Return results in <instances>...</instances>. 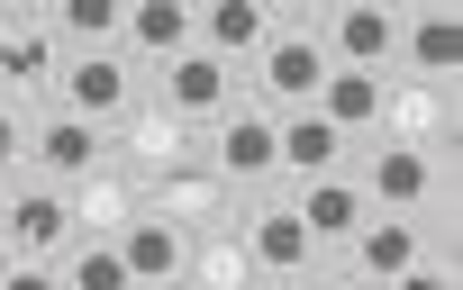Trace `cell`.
Masks as SVG:
<instances>
[{
    "label": "cell",
    "instance_id": "cell-1",
    "mask_svg": "<svg viewBox=\"0 0 463 290\" xmlns=\"http://www.w3.org/2000/svg\"><path fill=\"white\" fill-rule=\"evenodd\" d=\"M345 263V281H445L454 272V254L445 245H427V218H400V209H373L336 254H327V272Z\"/></svg>",
    "mask_w": 463,
    "mask_h": 290
},
{
    "label": "cell",
    "instance_id": "cell-2",
    "mask_svg": "<svg viewBox=\"0 0 463 290\" xmlns=\"http://www.w3.org/2000/svg\"><path fill=\"white\" fill-rule=\"evenodd\" d=\"M137 209H155V218H173L182 236H200V227H227V218H237V182H227L209 154H173V164L137 173Z\"/></svg>",
    "mask_w": 463,
    "mask_h": 290
},
{
    "label": "cell",
    "instance_id": "cell-3",
    "mask_svg": "<svg viewBox=\"0 0 463 290\" xmlns=\"http://www.w3.org/2000/svg\"><path fill=\"white\" fill-rule=\"evenodd\" d=\"M318 82H327V46H318V28H291V19H282V28L246 55V100H264V109H309Z\"/></svg>",
    "mask_w": 463,
    "mask_h": 290
},
{
    "label": "cell",
    "instance_id": "cell-4",
    "mask_svg": "<svg viewBox=\"0 0 463 290\" xmlns=\"http://www.w3.org/2000/svg\"><path fill=\"white\" fill-rule=\"evenodd\" d=\"M364 200L373 209H400V218H427L445 200V145H400V136H364Z\"/></svg>",
    "mask_w": 463,
    "mask_h": 290
},
{
    "label": "cell",
    "instance_id": "cell-5",
    "mask_svg": "<svg viewBox=\"0 0 463 290\" xmlns=\"http://www.w3.org/2000/svg\"><path fill=\"white\" fill-rule=\"evenodd\" d=\"M91 164H109V127L82 118V109H64V100H37V109H28V154H19V173H37V182H82Z\"/></svg>",
    "mask_w": 463,
    "mask_h": 290
},
{
    "label": "cell",
    "instance_id": "cell-6",
    "mask_svg": "<svg viewBox=\"0 0 463 290\" xmlns=\"http://www.w3.org/2000/svg\"><path fill=\"white\" fill-rule=\"evenodd\" d=\"M237 236H246V254H255V281H318L327 272V254H318V236L300 227V209L291 200H255V209H237Z\"/></svg>",
    "mask_w": 463,
    "mask_h": 290
},
{
    "label": "cell",
    "instance_id": "cell-7",
    "mask_svg": "<svg viewBox=\"0 0 463 290\" xmlns=\"http://www.w3.org/2000/svg\"><path fill=\"white\" fill-rule=\"evenodd\" d=\"M82 227H73V191L64 182H37V173H10V191H0V245L10 254H64Z\"/></svg>",
    "mask_w": 463,
    "mask_h": 290
},
{
    "label": "cell",
    "instance_id": "cell-8",
    "mask_svg": "<svg viewBox=\"0 0 463 290\" xmlns=\"http://www.w3.org/2000/svg\"><path fill=\"white\" fill-rule=\"evenodd\" d=\"M155 73V100L173 109V118H191V127H209L227 100L246 91V64H227V55H209L200 37L182 46V55H164V64H146Z\"/></svg>",
    "mask_w": 463,
    "mask_h": 290
},
{
    "label": "cell",
    "instance_id": "cell-9",
    "mask_svg": "<svg viewBox=\"0 0 463 290\" xmlns=\"http://www.w3.org/2000/svg\"><path fill=\"white\" fill-rule=\"evenodd\" d=\"M55 100L109 127L118 109H137V100H146V64H128L118 46H73V55H64V73H55Z\"/></svg>",
    "mask_w": 463,
    "mask_h": 290
},
{
    "label": "cell",
    "instance_id": "cell-10",
    "mask_svg": "<svg viewBox=\"0 0 463 290\" xmlns=\"http://www.w3.org/2000/svg\"><path fill=\"white\" fill-rule=\"evenodd\" d=\"M373 136H400V145H454V82H427V73H382V109H373Z\"/></svg>",
    "mask_w": 463,
    "mask_h": 290
},
{
    "label": "cell",
    "instance_id": "cell-11",
    "mask_svg": "<svg viewBox=\"0 0 463 290\" xmlns=\"http://www.w3.org/2000/svg\"><path fill=\"white\" fill-rule=\"evenodd\" d=\"M318 46H327V64L391 73V46H400V0H336V10L318 19Z\"/></svg>",
    "mask_w": 463,
    "mask_h": 290
},
{
    "label": "cell",
    "instance_id": "cell-12",
    "mask_svg": "<svg viewBox=\"0 0 463 290\" xmlns=\"http://www.w3.org/2000/svg\"><path fill=\"white\" fill-rule=\"evenodd\" d=\"M64 37L46 28V19H10V28H0V91H10V100H55V73H64Z\"/></svg>",
    "mask_w": 463,
    "mask_h": 290
},
{
    "label": "cell",
    "instance_id": "cell-13",
    "mask_svg": "<svg viewBox=\"0 0 463 290\" xmlns=\"http://www.w3.org/2000/svg\"><path fill=\"white\" fill-rule=\"evenodd\" d=\"M291 209H300V227L318 236V254H336L364 218H373V200H364V182L336 164V173H309V182H291Z\"/></svg>",
    "mask_w": 463,
    "mask_h": 290
},
{
    "label": "cell",
    "instance_id": "cell-14",
    "mask_svg": "<svg viewBox=\"0 0 463 290\" xmlns=\"http://www.w3.org/2000/svg\"><path fill=\"white\" fill-rule=\"evenodd\" d=\"M345 145H354V136H345L327 109H282V118H273V173H282V182L336 173V164H345Z\"/></svg>",
    "mask_w": 463,
    "mask_h": 290
},
{
    "label": "cell",
    "instance_id": "cell-15",
    "mask_svg": "<svg viewBox=\"0 0 463 290\" xmlns=\"http://www.w3.org/2000/svg\"><path fill=\"white\" fill-rule=\"evenodd\" d=\"M200 37V0H128L118 10V55L128 64H164Z\"/></svg>",
    "mask_w": 463,
    "mask_h": 290
},
{
    "label": "cell",
    "instance_id": "cell-16",
    "mask_svg": "<svg viewBox=\"0 0 463 290\" xmlns=\"http://www.w3.org/2000/svg\"><path fill=\"white\" fill-rule=\"evenodd\" d=\"M391 64H400V73H427V82H454V64H463V28H454L445 0L400 10V46H391Z\"/></svg>",
    "mask_w": 463,
    "mask_h": 290
},
{
    "label": "cell",
    "instance_id": "cell-17",
    "mask_svg": "<svg viewBox=\"0 0 463 290\" xmlns=\"http://www.w3.org/2000/svg\"><path fill=\"white\" fill-rule=\"evenodd\" d=\"M273 28H282V0H200V46L227 64H246Z\"/></svg>",
    "mask_w": 463,
    "mask_h": 290
},
{
    "label": "cell",
    "instance_id": "cell-18",
    "mask_svg": "<svg viewBox=\"0 0 463 290\" xmlns=\"http://www.w3.org/2000/svg\"><path fill=\"white\" fill-rule=\"evenodd\" d=\"M182 254H191V236H182L173 218H155V209H137V218L118 227V263H128V290H137V281H182Z\"/></svg>",
    "mask_w": 463,
    "mask_h": 290
},
{
    "label": "cell",
    "instance_id": "cell-19",
    "mask_svg": "<svg viewBox=\"0 0 463 290\" xmlns=\"http://www.w3.org/2000/svg\"><path fill=\"white\" fill-rule=\"evenodd\" d=\"M64 191H73V227H82V236H118V227L137 218V173H118V154L91 164V173L64 182Z\"/></svg>",
    "mask_w": 463,
    "mask_h": 290
},
{
    "label": "cell",
    "instance_id": "cell-20",
    "mask_svg": "<svg viewBox=\"0 0 463 290\" xmlns=\"http://www.w3.org/2000/svg\"><path fill=\"white\" fill-rule=\"evenodd\" d=\"M182 281H200V290H246V281H255V254H246L237 218L191 236V254H182Z\"/></svg>",
    "mask_w": 463,
    "mask_h": 290
},
{
    "label": "cell",
    "instance_id": "cell-21",
    "mask_svg": "<svg viewBox=\"0 0 463 290\" xmlns=\"http://www.w3.org/2000/svg\"><path fill=\"white\" fill-rule=\"evenodd\" d=\"M309 109H327V118L364 145V136H373V109H382V73H364V64H327V82H318Z\"/></svg>",
    "mask_w": 463,
    "mask_h": 290
},
{
    "label": "cell",
    "instance_id": "cell-22",
    "mask_svg": "<svg viewBox=\"0 0 463 290\" xmlns=\"http://www.w3.org/2000/svg\"><path fill=\"white\" fill-rule=\"evenodd\" d=\"M118 10L128 0H28V19H46L64 46H118Z\"/></svg>",
    "mask_w": 463,
    "mask_h": 290
},
{
    "label": "cell",
    "instance_id": "cell-23",
    "mask_svg": "<svg viewBox=\"0 0 463 290\" xmlns=\"http://www.w3.org/2000/svg\"><path fill=\"white\" fill-rule=\"evenodd\" d=\"M55 272H64L73 290H128V263H118V236H73V245L55 254Z\"/></svg>",
    "mask_w": 463,
    "mask_h": 290
},
{
    "label": "cell",
    "instance_id": "cell-24",
    "mask_svg": "<svg viewBox=\"0 0 463 290\" xmlns=\"http://www.w3.org/2000/svg\"><path fill=\"white\" fill-rule=\"evenodd\" d=\"M19 154H28V100H10V91H0V182L19 173Z\"/></svg>",
    "mask_w": 463,
    "mask_h": 290
},
{
    "label": "cell",
    "instance_id": "cell-25",
    "mask_svg": "<svg viewBox=\"0 0 463 290\" xmlns=\"http://www.w3.org/2000/svg\"><path fill=\"white\" fill-rule=\"evenodd\" d=\"M10 19H28V0H0V28H10Z\"/></svg>",
    "mask_w": 463,
    "mask_h": 290
},
{
    "label": "cell",
    "instance_id": "cell-26",
    "mask_svg": "<svg viewBox=\"0 0 463 290\" xmlns=\"http://www.w3.org/2000/svg\"><path fill=\"white\" fill-rule=\"evenodd\" d=\"M282 10H291V0H282Z\"/></svg>",
    "mask_w": 463,
    "mask_h": 290
}]
</instances>
